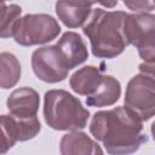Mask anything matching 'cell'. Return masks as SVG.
Wrapping results in <instances>:
<instances>
[{
  "mask_svg": "<svg viewBox=\"0 0 155 155\" xmlns=\"http://www.w3.org/2000/svg\"><path fill=\"white\" fill-rule=\"evenodd\" d=\"M90 132L109 155H131L148 140L143 122L125 107L97 111L91 119Z\"/></svg>",
  "mask_w": 155,
  "mask_h": 155,
  "instance_id": "obj_1",
  "label": "cell"
},
{
  "mask_svg": "<svg viewBox=\"0 0 155 155\" xmlns=\"http://www.w3.org/2000/svg\"><path fill=\"white\" fill-rule=\"evenodd\" d=\"M128 13L93 8L82 27V33L90 39L92 54L97 58L111 59L121 54L128 46L124 25Z\"/></svg>",
  "mask_w": 155,
  "mask_h": 155,
  "instance_id": "obj_2",
  "label": "cell"
},
{
  "mask_svg": "<svg viewBox=\"0 0 155 155\" xmlns=\"http://www.w3.org/2000/svg\"><path fill=\"white\" fill-rule=\"evenodd\" d=\"M44 119L53 130L71 132L87 126L90 111L68 91L50 90L44 96Z\"/></svg>",
  "mask_w": 155,
  "mask_h": 155,
  "instance_id": "obj_3",
  "label": "cell"
},
{
  "mask_svg": "<svg viewBox=\"0 0 155 155\" xmlns=\"http://www.w3.org/2000/svg\"><path fill=\"white\" fill-rule=\"evenodd\" d=\"M61 33V25L56 18L46 13H30L18 21L13 39L21 46L42 45L54 40Z\"/></svg>",
  "mask_w": 155,
  "mask_h": 155,
  "instance_id": "obj_4",
  "label": "cell"
},
{
  "mask_svg": "<svg viewBox=\"0 0 155 155\" xmlns=\"http://www.w3.org/2000/svg\"><path fill=\"white\" fill-rule=\"evenodd\" d=\"M125 108L142 122L155 115V80L137 74L127 84L125 92Z\"/></svg>",
  "mask_w": 155,
  "mask_h": 155,
  "instance_id": "obj_5",
  "label": "cell"
},
{
  "mask_svg": "<svg viewBox=\"0 0 155 155\" xmlns=\"http://www.w3.org/2000/svg\"><path fill=\"white\" fill-rule=\"evenodd\" d=\"M31 69L38 79L47 84L65 80L69 71L56 45L36 48L31 54Z\"/></svg>",
  "mask_w": 155,
  "mask_h": 155,
  "instance_id": "obj_6",
  "label": "cell"
},
{
  "mask_svg": "<svg viewBox=\"0 0 155 155\" xmlns=\"http://www.w3.org/2000/svg\"><path fill=\"white\" fill-rule=\"evenodd\" d=\"M1 154L10 150L17 142H25L34 138L41 130L38 117L17 119L11 115H1Z\"/></svg>",
  "mask_w": 155,
  "mask_h": 155,
  "instance_id": "obj_7",
  "label": "cell"
},
{
  "mask_svg": "<svg viewBox=\"0 0 155 155\" xmlns=\"http://www.w3.org/2000/svg\"><path fill=\"white\" fill-rule=\"evenodd\" d=\"M124 31L128 45H133L137 50L149 46L155 41V15H127L124 25Z\"/></svg>",
  "mask_w": 155,
  "mask_h": 155,
  "instance_id": "obj_8",
  "label": "cell"
},
{
  "mask_svg": "<svg viewBox=\"0 0 155 155\" xmlns=\"http://www.w3.org/2000/svg\"><path fill=\"white\" fill-rule=\"evenodd\" d=\"M10 115L17 119H33L38 117L40 107L39 93L31 87H19L15 90L6 101Z\"/></svg>",
  "mask_w": 155,
  "mask_h": 155,
  "instance_id": "obj_9",
  "label": "cell"
},
{
  "mask_svg": "<svg viewBox=\"0 0 155 155\" xmlns=\"http://www.w3.org/2000/svg\"><path fill=\"white\" fill-rule=\"evenodd\" d=\"M68 70L82 64L88 58L87 46L84 39L75 31H65L56 44Z\"/></svg>",
  "mask_w": 155,
  "mask_h": 155,
  "instance_id": "obj_10",
  "label": "cell"
},
{
  "mask_svg": "<svg viewBox=\"0 0 155 155\" xmlns=\"http://www.w3.org/2000/svg\"><path fill=\"white\" fill-rule=\"evenodd\" d=\"M59 151L61 155H104L101 145L81 131L65 133L59 142Z\"/></svg>",
  "mask_w": 155,
  "mask_h": 155,
  "instance_id": "obj_11",
  "label": "cell"
},
{
  "mask_svg": "<svg viewBox=\"0 0 155 155\" xmlns=\"http://www.w3.org/2000/svg\"><path fill=\"white\" fill-rule=\"evenodd\" d=\"M93 2H69L58 1L56 2V13L58 19L68 28L74 29L84 27L92 13Z\"/></svg>",
  "mask_w": 155,
  "mask_h": 155,
  "instance_id": "obj_12",
  "label": "cell"
},
{
  "mask_svg": "<svg viewBox=\"0 0 155 155\" xmlns=\"http://www.w3.org/2000/svg\"><path fill=\"white\" fill-rule=\"evenodd\" d=\"M103 75L101 70L94 65H86L76 70L69 79L71 90L81 96H91L96 92L101 85Z\"/></svg>",
  "mask_w": 155,
  "mask_h": 155,
  "instance_id": "obj_13",
  "label": "cell"
},
{
  "mask_svg": "<svg viewBox=\"0 0 155 155\" xmlns=\"http://www.w3.org/2000/svg\"><path fill=\"white\" fill-rule=\"evenodd\" d=\"M121 96V85L119 80L111 75H103L102 82L96 92L86 97V104L88 107H109L115 104Z\"/></svg>",
  "mask_w": 155,
  "mask_h": 155,
  "instance_id": "obj_14",
  "label": "cell"
},
{
  "mask_svg": "<svg viewBox=\"0 0 155 155\" xmlns=\"http://www.w3.org/2000/svg\"><path fill=\"white\" fill-rule=\"evenodd\" d=\"M0 73L1 88L7 90L13 87L21 79V64L17 57L10 52H1L0 54Z\"/></svg>",
  "mask_w": 155,
  "mask_h": 155,
  "instance_id": "obj_15",
  "label": "cell"
},
{
  "mask_svg": "<svg viewBox=\"0 0 155 155\" xmlns=\"http://www.w3.org/2000/svg\"><path fill=\"white\" fill-rule=\"evenodd\" d=\"M22 8L16 4H1V17H0V35L2 39L13 36L15 28L21 19Z\"/></svg>",
  "mask_w": 155,
  "mask_h": 155,
  "instance_id": "obj_16",
  "label": "cell"
},
{
  "mask_svg": "<svg viewBox=\"0 0 155 155\" xmlns=\"http://www.w3.org/2000/svg\"><path fill=\"white\" fill-rule=\"evenodd\" d=\"M124 4L136 13H149L155 7V2L151 1H125Z\"/></svg>",
  "mask_w": 155,
  "mask_h": 155,
  "instance_id": "obj_17",
  "label": "cell"
},
{
  "mask_svg": "<svg viewBox=\"0 0 155 155\" xmlns=\"http://www.w3.org/2000/svg\"><path fill=\"white\" fill-rule=\"evenodd\" d=\"M138 54L145 63H155V41L149 46L138 50Z\"/></svg>",
  "mask_w": 155,
  "mask_h": 155,
  "instance_id": "obj_18",
  "label": "cell"
},
{
  "mask_svg": "<svg viewBox=\"0 0 155 155\" xmlns=\"http://www.w3.org/2000/svg\"><path fill=\"white\" fill-rule=\"evenodd\" d=\"M139 73L143 75H147L149 78H151L153 80H155V63H140L139 67Z\"/></svg>",
  "mask_w": 155,
  "mask_h": 155,
  "instance_id": "obj_19",
  "label": "cell"
},
{
  "mask_svg": "<svg viewBox=\"0 0 155 155\" xmlns=\"http://www.w3.org/2000/svg\"><path fill=\"white\" fill-rule=\"evenodd\" d=\"M150 131H151V136H153V138H154V140H155V121L153 122V125H151V128H150Z\"/></svg>",
  "mask_w": 155,
  "mask_h": 155,
  "instance_id": "obj_20",
  "label": "cell"
}]
</instances>
